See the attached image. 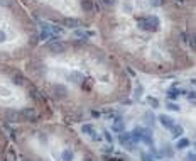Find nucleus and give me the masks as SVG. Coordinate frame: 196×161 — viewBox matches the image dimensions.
Here are the masks:
<instances>
[{"label":"nucleus","instance_id":"nucleus-21","mask_svg":"<svg viewBox=\"0 0 196 161\" xmlns=\"http://www.w3.org/2000/svg\"><path fill=\"white\" fill-rule=\"evenodd\" d=\"M147 100H149V104H151V105L154 107V109H157V107H159V102H157L156 98H151V97H149Z\"/></svg>","mask_w":196,"mask_h":161},{"label":"nucleus","instance_id":"nucleus-27","mask_svg":"<svg viewBox=\"0 0 196 161\" xmlns=\"http://www.w3.org/2000/svg\"><path fill=\"white\" fill-rule=\"evenodd\" d=\"M168 107L171 110H179V105H176V104H168Z\"/></svg>","mask_w":196,"mask_h":161},{"label":"nucleus","instance_id":"nucleus-15","mask_svg":"<svg viewBox=\"0 0 196 161\" xmlns=\"http://www.w3.org/2000/svg\"><path fill=\"white\" fill-rule=\"evenodd\" d=\"M69 80L71 81H80V80H83V75L78 73V71H73V73H69Z\"/></svg>","mask_w":196,"mask_h":161},{"label":"nucleus","instance_id":"nucleus-24","mask_svg":"<svg viewBox=\"0 0 196 161\" xmlns=\"http://www.w3.org/2000/svg\"><path fill=\"white\" fill-rule=\"evenodd\" d=\"M186 161H196V156H194V153H188V156H186Z\"/></svg>","mask_w":196,"mask_h":161},{"label":"nucleus","instance_id":"nucleus-19","mask_svg":"<svg viewBox=\"0 0 196 161\" xmlns=\"http://www.w3.org/2000/svg\"><path fill=\"white\" fill-rule=\"evenodd\" d=\"M63 159H64V161H71L73 159V153L64 151V153H63Z\"/></svg>","mask_w":196,"mask_h":161},{"label":"nucleus","instance_id":"nucleus-13","mask_svg":"<svg viewBox=\"0 0 196 161\" xmlns=\"http://www.w3.org/2000/svg\"><path fill=\"white\" fill-rule=\"evenodd\" d=\"M29 93H31V97L34 98V100H39V98H41L39 97L41 93H39V90H37L36 86H29Z\"/></svg>","mask_w":196,"mask_h":161},{"label":"nucleus","instance_id":"nucleus-23","mask_svg":"<svg viewBox=\"0 0 196 161\" xmlns=\"http://www.w3.org/2000/svg\"><path fill=\"white\" fill-rule=\"evenodd\" d=\"M168 93H169V98H176V97H178V90H174V88L169 90Z\"/></svg>","mask_w":196,"mask_h":161},{"label":"nucleus","instance_id":"nucleus-26","mask_svg":"<svg viewBox=\"0 0 196 161\" xmlns=\"http://www.w3.org/2000/svg\"><path fill=\"white\" fill-rule=\"evenodd\" d=\"M123 10L125 12H132V5L130 3H123Z\"/></svg>","mask_w":196,"mask_h":161},{"label":"nucleus","instance_id":"nucleus-25","mask_svg":"<svg viewBox=\"0 0 196 161\" xmlns=\"http://www.w3.org/2000/svg\"><path fill=\"white\" fill-rule=\"evenodd\" d=\"M140 93H142V86L137 85V88H135V97H140Z\"/></svg>","mask_w":196,"mask_h":161},{"label":"nucleus","instance_id":"nucleus-5","mask_svg":"<svg viewBox=\"0 0 196 161\" xmlns=\"http://www.w3.org/2000/svg\"><path fill=\"white\" fill-rule=\"evenodd\" d=\"M20 115H22L24 119H29V121H36V119H37V115H36V112H34V109H29V107H27V109H24Z\"/></svg>","mask_w":196,"mask_h":161},{"label":"nucleus","instance_id":"nucleus-18","mask_svg":"<svg viewBox=\"0 0 196 161\" xmlns=\"http://www.w3.org/2000/svg\"><path fill=\"white\" fill-rule=\"evenodd\" d=\"M145 121H147L149 126H154V121H156L154 114H152V112H147V114H145Z\"/></svg>","mask_w":196,"mask_h":161},{"label":"nucleus","instance_id":"nucleus-20","mask_svg":"<svg viewBox=\"0 0 196 161\" xmlns=\"http://www.w3.org/2000/svg\"><path fill=\"white\" fill-rule=\"evenodd\" d=\"M186 146H189V141H188V139H181V141L178 143V149H181V148H186Z\"/></svg>","mask_w":196,"mask_h":161},{"label":"nucleus","instance_id":"nucleus-1","mask_svg":"<svg viewBox=\"0 0 196 161\" xmlns=\"http://www.w3.org/2000/svg\"><path fill=\"white\" fill-rule=\"evenodd\" d=\"M5 121L10 122V124L19 122V121H20V114L15 112L14 109H7V110H5Z\"/></svg>","mask_w":196,"mask_h":161},{"label":"nucleus","instance_id":"nucleus-16","mask_svg":"<svg viewBox=\"0 0 196 161\" xmlns=\"http://www.w3.org/2000/svg\"><path fill=\"white\" fill-rule=\"evenodd\" d=\"M113 131H117V132H122L123 131V122L120 121V119H117L115 124H113Z\"/></svg>","mask_w":196,"mask_h":161},{"label":"nucleus","instance_id":"nucleus-32","mask_svg":"<svg viewBox=\"0 0 196 161\" xmlns=\"http://www.w3.org/2000/svg\"><path fill=\"white\" fill-rule=\"evenodd\" d=\"M142 159H144V161H154L152 158H149V156H147V154H142Z\"/></svg>","mask_w":196,"mask_h":161},{"label":"nucleus","instance_id":"nucleus-34","mask_svg":"<svg viewBox=\"0 0 196 161\" xmlns=\"http://www.w3.org/2000/svg\"><path fill=\"white\" fill-rule=\"evenodd\" d=\"M2 41H5V34H3L2 31H0V43H2Z\"/></svg>","mask_w":196,"mask_h":161},{"label":"nucleus","instance_id":"nucleus-35","mask_svg":"<svg viewBox=\"0 0 196 161\" xmlns=\"http://www.w3.org/2000/svg\"><path fill=\"white\" fill-rule=\"evenodd\" d=\"M83 161H93V159H91L90 156H86V158H83Z\"/></svg>","mask_w":196,"mask_h":161},{"label":"nucleus","instance_id":"nucleus-36","mask_svg":"<svg viewBox=\"0 0 196 161\" xmlns=\"http://www.w3.org/2000/svg\"><path fill=\"white\" fill-rule=\"evenodd\" d=\"M178 2H183V0H178Z\"/></svg>","mask_w":196,"mask_h":161},{"label":"nucleus","instance_id":"nucleus-22","mask_svg":"<svg viewBox=\"0 0 196 161\" xmlns=\"http://www.w3.org/2000/svg\"><path fill=\"white\" fill-rule=\"evenodd\" d=\"M164 149H166V151H164V153H166V156H169V158H173L174 151H173V149H171V146H166V148H164Z\"/></svg>","mask_w":196,"mask_h":161},{"label":"nucleus","instance_id":"nucleus-31","mask_svg":"<svg viewBox=\"0 0 196 161\" xmlns=\"http://www.w3.org/2000/svg\"><path fill=\"white\" fill-rule=\"evenodd\" d=\"M105 139H107V141H108V143H112V136H110V134H108V132H107V131H105Z\"/></svg>","mask_w":196,"mask_h":161},{"label":"nucleus","instance_id":"nucleus-12","mask_svg":"<svg viewBox=\"0 0 196 161\" xmlns=\"http://www.w3.org/2000/svg\"><path fill=\"white\" fill-rule=\"evenodd\" d=\"M64 26H68V27H78V26H80V20H76V19H64Z\"/></svg>","mask_w":196,"mask_h":161},{"label":"nucleus","instance_id":"nucleus-33","mask_svg":"<svg viewBox=\"0 0 196 161\" xmlns=\"http://www.w3.org/2000/svg\"><path fill=\"white\" fill-rule=\"evenodd\" d=\"M39 139H41V143H48V138H46V136H44V134H43V136H41V138H39Z\"/></svg>","mask_w":196,"mask_h":161},{"label":"nucleus","instance_id":"nucleus-29","mask_svg":"<svg viewBox=\"0 0 196 161\" xmlns=\"http://www.w3.org/2000/svg\"><path fill=\"white\" fill-rule=\"evenodd\" d=\"M161 3H162L161 0H152V2H151V5H154V7H159Z\"/></svg>","mask_w":196,"mask_h":161},{"label":"nucleus","instance_id":"nucleus-9","mask_svg":"<svg viewBox=\"0 0 196 161\" xmlns=\"http://www.w3.org/2000/svg\"><path fill=\"white\" fill-rule=\"evenodd\" d=\"M12 81H14L15 85H22L24 83V76L20 75L19 71H15V73H12Z\"/></svg>","mask_w":196,"mask_h":161},{"label":"nucleus","instance_id":"nucleus-3","mask_svg":"<svg viewBox=\"0 0 196 161\" xmlns=\"http://www.w3.org/2000/svg\"><path fill=\"white\" fill-rule=\"evenodd\" d=\"M53 92H54L56 97H66V95H68V88H66L64 85H61V83H56L53 86Z\"/></svg>","mask_w":196,"mask_h":161},{"label":"nucleus","instance_id":"nucleus-17","mask_svg":"<svg viewBox=\"0 0 196 161\" xmlns=\"http://www.w3.org/2000/svg\"><path fill=\"white\" fill-rule=\"evenodd\" d=\"M7 161H17V153L14 149H9V153H7Z\"/></svg>","mask_w":196,"mask_h":161},{"label":"nucleus","instance_id":"nucleus-30","mask_svg":"<svg viewBox=\"0 0 196 161\" xmlns=\"http://www.w3.org/2000/svg\"><path fill=\"white\" fill-rule=\"evenodd\" d=\"M103 3H105V5H113L115 3V0H102Z\"/></svg>","mask_w":196,"mask_h":161},{"label":"nucleus","instance_id":"nucleus-4","mask_svg":"<svg viewBox=\"0 0 196 161\" xmlns=\"http://www.w3.org/2000/svg\"><path fill=\"white\" fill-rule=\"evenodd\" d=\"M147 19V22H149V27H151V31H157L161 26V22H159V19L156 17V15H151V17H145Z\"/></svg>","mask_w":196,"mask_h":161},{"label":"nucleus","instance_id":"nucleus-10","mask_svg":"<svg viewBox=\"0 0 196 161\" xmlns=\"http://www.w3.org/2000/svg\"><path fill=\"white\" fill-rule=\"evenodd\" d=\"M81 132L83 134H88V136H91L95 132V129H93V126H91V124H85V126L81 127Z\"/></svg>","mask_w":196,"mask_h":161},{"label":"nucleus","instance_id":"nucleus-7","mask_svg":"<svg viewBox=\"0 0 196 161\" xmlns=\"http://www.w3.org/2000/svg\"><path fill=\"white\" fill-rule=\"evenodd\" d=\"M118 141L122 143V144H130V141H132V136L128 134V132H122L118 136Z\"/></svg>","mask_w":196,"mask_h":161},{"label":"nucleus","instance_id":"nucleus-8","mask_svg":"<svg viewBox=\"0 0 196 161\" xmlns=\"http://www.w3.org/2000/svg\"><path fill=\"white\" fill-rule=\"evenodd\" d=\"M81 9L85 12H91L93 10V2L91 0H81Z\"/></svg>","mask_w":196,"mask_h":161},{"label":"nucleus","instance_id":"nucleus-14","mask_svg":"<svg viewBox=\"0 0 196 161\" xmlns=\"http://www.w3.org/2000/svg\"><path fill=\"white\" fill-rule=\"evenodd\" d=\"M171 131H173L174 138H181V136H183V127L181 126H173V127H171Z\"/></svg>","mask_w":196,"mask_h":161},{"label":"nucleus","instance_id":"nucleus-6","mask_svg":"<svg viewBox=\"0 0 196 161\" xmlns=\"http://www.w3.org/2000/svg\"><path fill=\"white\" fill-rule=\"evenodd\" d=\"M159 121H161V124L164 127H168V129H171V127L174 126V119L173 117H169V115H161L159 117Z\"/></svg>","mask_w":196,"mask_h":161},{"label":"nucleus","instance_id":"nucleus-11","mask_svg":"<svg viewBox=\"0 0 196 161\" xmlns=\"http://www.w3.org/2000/svg\"><path fill=\"white\" fill-rule=\"evenodd\" d=\"M130 136H132V139H142V136H144V129L137 127V129H134V132H132Z\"/></svg>","mask_w":196,"mask_h":161},{"label":"nucleus","instance_id":"nucleus-28","mask_svg":"<svg viewBox=\"0 0 196 161\" xmlns=\"http://www.w3.org/2000/svg\"><path fill=\"white\" fill-rule=\"evenodd\" d=\"M39 38H41V39H48V38H49V34H48L46 31H43V32L39 34Z\"/></svg>","mask_w":196,"mask_h":161},{"label":"nucleus","instance_id":"nucleus-2","mask_svg":"<svg viewBox=\"0 0 196 161\" xmlns=\"http://www.w3.org/2000/svg\"><path fill=\"white\" fill-rule=\"evenodd\" d=\"M49 51L59 55V53H64V51H66V46H64L63 43H59V41H53V43L49 44Z\"/></svg>","mask_w":196,"mask_h":161}]
</instances>
